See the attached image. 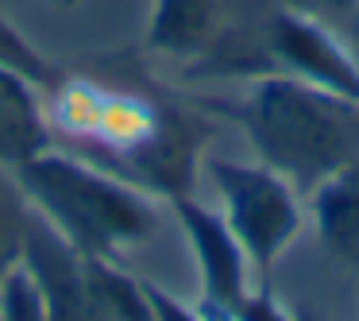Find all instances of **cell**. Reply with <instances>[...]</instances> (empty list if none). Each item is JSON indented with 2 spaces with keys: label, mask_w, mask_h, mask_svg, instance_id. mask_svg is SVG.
<instances>
[{
  "label": "cell",
  "mask_w": 359,
  "mask_h": 321,
  "mask_svg": "<svg viewBox=\"0 0 359 321\" xmlns=\"http://www.w3.org/2000/svg\"><path fill=\"white\" fill-rule=\"evenodd\" d=\"M43 117L50 148L163 202L197 190V166L217 132V117L197 97L166 89L124 55L58 66L43 86Z\"/></svg>",
  "instance_id": "6da1fadb"
},
{
  "label": "cell",
  "mask_w": 359,
  "mask_h": 321,
  "mask_svg": "<svg viewBox=\"0 0 359 321\" xmlns=\"http://www.w3.org/2000/svg\"><path fill=\"white\" fill-rule=\"evenodd\" d=\"M217 120L243 128L259 163L278 171L297 194L359 163V101L297 78H251L243 97H197Z\"/></svg>",
  "instance_id": "7a4b0ae2"
},
{
  "label": "cell",
  "mask_w": 359,
  "mask_h": 321,
  "mask_svg": "<svg viewBox=\"0 0 359 321\" xmlns=\"http://www.w3.org/2000/svg\"><path fill=\"white\" fill-rule=\"evenodd\" d=\"M12 174L27 194V202L74 248L89 251V256L124 263L128 251L151 240L158 228L155 205L143 190L128 186L58 148L39 151Z\"/></svg>",
  "instance_id": "3957f363"
},
{
  "label": "cell",
  "mask_w": 359,
  "mask_h": 321,
  "mask_svg": "<svg viewBox=\"0 0 359 321\" xmlns=\"http://www.w3.org/2000/svg\"><path fill=\"white\" fill-rule=\"evenodd\" d=\"M24 263L39 282L47 321H155L143 279L124 263L74 248L32 205L24 236Z\"/></svg>",
  "instance_id": "277c9868"
},
{
  "label": "cell",
  "mask_w": 359,
  "mask_h": 321,
  "mask_svg": "<svg viewBox=\"0 0 359 321\" xmlns=\"http://www.w3.org/2000/svg\"><path fill=\"white\" fill-rule=\"evenodd\" d=\"M212 186L224 205V221L236 232L251 271L259 279H271L282 251L297 240L305 225L302 194L271 171L266 163H228V159H205Z\"/></svg>",
  "instance_id": "5b68a950"
},
{
  "label": "cell",
  "mask_w": 359,
  "mask_h": 321,
  "mask_svg": "<svg viewBox=\"0 0 359 321\" xmlns=\"http://www.w3.org/2000/svg\"><path fill=\"white\" fill-rule=\"evenodd\" d=\"M174 217H178L182 232H186L189 248H194L197 271H201V302L220 306V310H232L240 302V294L251 287L248 282V256H243L236 232L228 228L224 213L201 205L194 194L174 197L170 202Z\"/></svg>",
  "instance_id": "8992f818"
},
{
  "label": "cell",
  "mask_w": 359,
  "mask_h": 321,
  "mask_svg": "<svg viewBox=\"0 0 359 321\" xmlns=\"http://www.w3.org/2000/svg\"><path fill=\"white\" fill-rule=\"evenodd\" d=\"M228 20V0H155L143 32L147 55L178 63L182 74L201 63L220 39Z\"/></svg>",
  "instance_id": "52a82bcc"
},
{
  "label": "cell",
  "mask_w": 359,
  "mask_h": 321,
  "mask_svg": "<svg viewBox=\"0 0 359 321\" xmlns=\"http://www.w3.org/2000/svg\"><path fill=\"white\" fill-rule=\"evenodd\" d=\"M305 197L325 251L351 275H359V163L332 171Z\"/></svg>",
  "instance_id": "ba28073f"
},
{
  "label": "cell",
  "mask_w": 359,
  "mask_h": 321,
  "mask_svg": "<svg viewBox=\"0 0 359 321\" xmlns=\"http://www.w3.org/2000/svg\"><path fill=\"white\" fill-rule=\"evenodd\" d=\"M50 148L47 117H43V89L20 70L0 66V166L16 171Z\"/></svg>",
  "instance_id": "9c48e42d"
},
{
  "label": "cell",
  "mask_w": 359,
  "mask_h": 321,
  "mask_svg": "<svg viewBox=\"0 0 359 321\" xmlns=\"http://www.w3.org/2000/svg\"><path fill=\"white\" fill-rule=\"evenodd\" d=\"M27 217H32V202L20 190L16 174L8 166H0V282L12 267L24 259V236H27Z\"/></svg>",
  "instance_id": "30bf717a"
},
{
  "label": "cell",
  "mask_w": 359,
  "mask_h": 321,
  "mask_svg": "<svg viewBox=\"0 0 359 321\" xmlns=\"http://www.w3.org/2000/svg\"><path fill=\"white\" fill-rule=\"evenodd\" d=\"M0 66H8V70H20L24 78H32L35 86H47L50 78L58 74V63H50L43 51H35L27 43V35L12 24L4 12H0Z\"/></svg>",
  "instance_id": "8fae6325"
},
{
  "label": "cell",
  "mask_w": 359,
  "mask_h": 321,
  "mask_svg": "<svg viewBox=\"0 0 359 321\" xmlns=\"http://www.w3.org/2000/svg\"><path fill=\"white\" fill-rule=\"evenodd\" d=\"M0 321H47V306H43L39 282L20 259L4 282H0Z\"/></svg>",
  "instance_id": "7c38bea8"
},
{
  "label": "cell",
  "mask_w": 359,
  "mask_h": 321,
  "mask_svg": "<svg viewBox=\"0 0 359 321\" xmlns=\"http://www.w3.org/2000/svg\"><path fill=\"white\" fill-rule=\"evenodd\" d=\"M224 313L232 321H297V313L286 310V306L278 302V294L271 290V279H259L255 287H248L240 294V302H236L232 310H224Z\"/></svg>",
  "instance_id": "4fadbf2b"
},
{
  "label": "cell",
  "mask_w": 359,
  "mask_h": 321,
  "mask_svg": "<svg viewBox=\"0 0 359 321\" xmlns=\"http://www.w3.org/2000/svg\"><path fill=\"white\" fill-rule=\"evenodd\" d=\"M143 290H147V302H151V313H155V321H205L197 306H186L182 298H174L170 290L155 287L151 279H143Z\"/></svg>",
  "instance_id": "5bb4252c"
},
{
  "label": "cell",
  "mask_w": 359,
  "mask_h": 321,
  "mask_svg": "<svg viewBox=\"0 0 359 321\" xmlns=\"http://www.w3.org/2000/svg\"><path fill=\"white\" fill-rule=\"evenodd\" d=\"M282 4H290V8L305 12V16H317V20H344L351 16V12L359 8V0H282Z\"/></svg>",
  "instance_id": "9a60e30c"
},
{
  "label": "cell",
  "mask_w": 359,
  "mask_h": 321,
  "mask_svg": "<svg viewBox=\"0 0 359 321\" xmlns=\"http://www.w3.org/2000/svg\"><path fill=\"white\" fill-rule=\"evenodd\" d=\"M297 321H320L317 313H309V310H297Z\"/></svg>",
  "instance_id": "2e32d148"
},
{
  "label": "cell",
  "mask_w": 359,
  "mask_h": 321,
  "mask_svg": "<svg viewBox=\"0 0 359 321\" xmlns=\"http://www.w3.org/2000/svg\"><path fill=\"white\" fill-rule=\"evenodd\" d=\"M50 4H55V8H74L78 0H50Z\"/></svg>",
  "instance_id": "e0dca14e"
}]
</instances>
